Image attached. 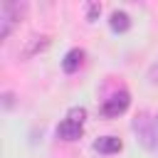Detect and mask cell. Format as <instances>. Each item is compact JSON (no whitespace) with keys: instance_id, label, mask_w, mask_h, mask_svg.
Instances as JSON below:
<instances>
[{"instance_id":"cell-8","label":"cell","mask_w":158,"mask_h":158,"mask_svg":"<svg viewBox=\"0 0 158 158\" xmlns=\"http://www.w3.org/2000/svg\"><path fill=\"white\" fill-rule=\"evenodd\" d=\"M67 118H69V121H74V123H79V126H84L86 109H84V106H72V109H69V114H67Z\"/></svg>"},{"instance_id":"cell-2","label":"cell","mask_w":158,"mask_h":158,"mask_svg":"<svg viewBox=\"0 0 158 158\" xmlns=\"http://www.w3.org/2000/svg\"><path fill=\"white\" fill-rule=\"evenodd\" d=\"M128 106H131V94H128V91H118V94H114L111 99H106V101L101 104V116L116 118V116H121Z\"/></svg>"},{"instance_id":"cell-3","label":"cell","mask_w":158,"mask_h":158,"mask_svg":"<svg viewBox=\"0 0 158 158\" xmlns=\"http://www.w3.org/2000/svg\"><path fill=\"white\" fill-rule=\"evenodd\" d=\"M47 44H49V37H47V35H32V37L25 40V47H22L20 57H22V59L35 57V54H40L42 49H47Z\"/></svg>"},{"instance_id":"cell-4","label":"cell","mask_w":158,"mask_h":158,"mask_svg":"<svg viewBox=\"0 0 158 158\" xmlns=\"http://www.w3.org/2000/svg\"><path fill=\"white\" fill-rule=\"evenodd\" d=\"M81 133H84V128H81L79 123L69 121V118H64V121L57 126V136H59L62 141H77V138H81Z\"/></svg>"},{"instance_id":"cell-5","label":"cell","mask_w":158,"mask_h":158,"mask_svg":"<svg viewBox=\"0 0 158 158\" xmlns=\"http://www.w3.org/2000/svg\"><path fill=\"white\" fill-rule=\"evenodd\" d=\"M94 148H96L99 153H104V156H111V153H118V151L123 148V143H121V138H116V136H101V138L94 141Z\"/></svg>"},{"instance_id":"cell-7","label":"cell","mask_w":158,"mask_h":158,"mask_svg":"<svg viewBox=\"0 0 158 158\" xmlns=\"http://www.w3.org/2000/svg\"><path fill=\"white\" fill-rule=\"evenodd\" d=\"M109 25H111V30H114V32H126V30L131 27V17H128L123 10H114V12H111Z\"/></svg>"},{"instance_id":"cell-9","label":"cell","mask_w":158,"mask_h":158,"mask_svg":"<svg viewBox=\"0 0 158 158\" xmlns=\"http://www.w3.org/2000/svg\"><path fill=\"white\" fill-rule=\"evenodd\" d=\"M99 15H101V5H99V2H89V5H86V20L94 22Z\"/></svg>"},{"instance_id":"cell-1","label":"cell","mask_w":158,"mask_h":158,"mask_svg":"<svg viewBox=\"0 0 158 158\" xmlns=\"http://www.w3.org/2000/svg\"><path fill=\"white\" fill-rule=\"evenodd\" d=\"M133 131L138 133V141H141L148 151L158 148V133L153 131V121H151L148 116H136V121H133Z\"/></svg>"},{"instance_id":"cell-6","label":"cell","mask_w":158,"mask_h":158,"mask_svg":"<svg viewBox=\"0 0 158 158\" xmlns=\"http://www.w3.org/2000/svg\"><path fill=\"white\" fill-rule=\"evenodd\" d=\"M81 62H84V49L74 47V49H69V52L64 54V59H62V69H64L67 74H72V72H77V69L81 67Z\"/></svg>"},{"instance_id":"cell-10","label":"cell","mask_w":158,"mask_h":158,"mask_svg":"<svg viewBox=\"0 0 158 158\" xmlns=\"http://www.w3.org/2000/svg\"><path fill=\"white\" fill-rule=\"evenodd\" d=\"M148 79H151V84H158V64H153V67H151Z\"/></svg>"}]
</instances>
